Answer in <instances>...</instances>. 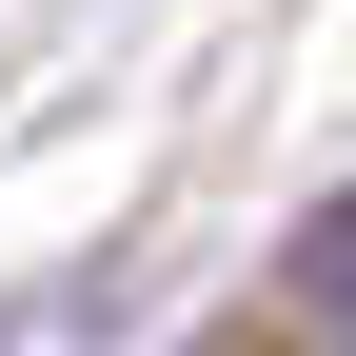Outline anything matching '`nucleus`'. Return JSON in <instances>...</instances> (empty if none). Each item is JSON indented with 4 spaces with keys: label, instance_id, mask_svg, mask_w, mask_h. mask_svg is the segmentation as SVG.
Returning a JSON list of instances; mask_svg holds the SVG:
<instances>
[{
    "label": "nucleus",
    "instance_id": "obj_1",
    "mask_svg": "<svg viewBox=\"0 0 356 356\" xmlns=\"http://www.w3.org/2000/svg\"><path fill=\"white\" fill-rule=\"evenodd\" d=\"M317 317H337V356H356V218H317Z\"/></svg>",
    "mask_w": 356,
    "mask_h": 356
}]
</instances>
